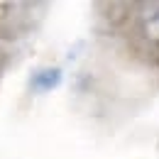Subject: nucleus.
I'll use <instances>...</instances> for the list:
<instances>
[{
	"instance_id": "obj_1",
	"label": "nucleus",
	"mask_w": 159,
	"mask_h": 159,
	"mask_svg": "<svg viewBox=\"0 0 159 159\" xmlns=\"http://www.w3.org/2000/svg\"><path fill=\"white\" fill-rule=\"evenodd\" d=\"M132 52L159 69V2H139L127 27Z\"/></svg>"
},
{
	"instance_id": "obj_2",
	"label": "nucleus",
	"mask_w": 159,
	"mask_h": 159,
	"mask_svg": "<svg viewBox=\"0 0 159 159\" xmlns=\"http://www.w3.org/2000/svg\"><path fill=\"white\" fill-rule=\"evenodd\" d=\"M39 7L37 2H0V39H12L27 32L30 10Z\"/></svg>"
},
{
	"instance_id": "obj_3",
	"label": "nucleus",
	"mask_w": 159,
	"mask_h": 159,
	"mask_svg": "<svg viewBox=\"0 0 159 159\" xmlns=\"http://www.w3.org/2000/svg\"><path fill=\"white\" fill-rule=\"evenodd\" d=\"M32 88L37 91V93H47V91H54L57 86L61 83V71L57 66H52V69H39L34 76H32Z\"/></svg>"
}]
</instances>
